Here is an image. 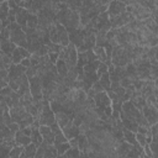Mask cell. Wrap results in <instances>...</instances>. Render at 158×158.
<instances>
[{"instance_id": "cell-1", "label": "cell", "mask_w": 158, "mask_h": 158, "mask_svg": "<svg viewBox=\"0 0 158 158\" xmlns=\"http://www.w3.org/2000/svg\"><path fill=\"white\" fill-rule=\"evenodd\" d=\"M9 28H10V41L14 44H16L17 47L26 48V46H27V43H26V35L22 31L21 26L17 25L16 22H12V23L9 25Z\"/></svg>"}, {"instance_id": "cell-2", "label": "cell", "mask_w": 158, "mask_h": 158, "mask_svg": "<svg viewBox=\"0 0 158 158\" xmlns=\"http://www.w3.org/2000/svg\"><path fill=\"white\" fill-rule=\"evenodd\" d=\"M58 59H63L69 68H73L77 65V60H78V52H77V48L69 43L67 47H64L62 49V52L58 54Z\"/></svg>"}, {"instance_id": "cell-3", "label": "cell", "mask_w": 158, "mask_h": 158, "mask_svg": "<svg viewBox=\"0 0 158 158\" xmlns=\"http://www.w3.org/2000/svg\"><path fill=\"white\" fill-rule=\"evenodd\" d=\"M38 122H40V126H51V125H53L56 122L54 114L51 110V106H49V101L48 100H44L43 99V110L38 115Z\"/></svg>"}, {"instance_id": "cell-4", "label": "cell", "mask_w": 158, "mask_h": 158, "mask_svg": "<svg viewBox=\"0 0 158 158\" xmlns=\"http://www.w3.org/2000/svg\"><path fill=\"white\" fill-rule=\"evenodd\" d=\"M58 153L57 149L53 144H48L44 141H42V143L37 147L35 158H57Z\"/></svg>"}, {"instance_id": "cell-5", "label": "cell", "mask_w": 158, "mask_h": 158, "mask_svg": "<svg viewBox=\"0 0 158 158\" xmlns=\"http://www.w3.org/2000/svg\"><path fill=\"white\" fill-rule=\"evenodd\" d=\"M141 114L143 115V117L147 120L149 127L154 123H157L158 121V112H157V107H154L149 101H146V106L142 107Z\"/></svg>"}, {"instance_id": "cell-6", "label": "cell", "mask_w": 158, "mask_h": 158, "mask_svg": "<svg viewBox=\"0 0 158 158\" xmlns=\"http://www.w3.org/2000/svg\"><path fill=\"white\" fill-rule=\"evenodd\" d=\"M30 83V93L32 95L33 100H42V84H41V78L38 75H35L28 79Z\"/></svg>"}, {"instance_id": "cell-7", "label": "cell", "mask_w": 158, "mask_h": 158, "mask_svg": "<svg viewBox=\"0 0 158 158\" xmlns=\"http://www.w3.org/2000/svg\"><path fill=\"white\" fill-rule=\"evenodd\" d=\"M68 36H69V43H72L75 48H79L84 43L85 30H84V27H79L75 31H73L72 33H69Z\"/></svg>"}, {"instance_id": "cell-8", "label": "cell", "mask_w": 158, "mask_h": 158, "mask_svg": "<svg viewBox=\"0 0 158 158\" xmlns=\"http://www.w3.org/2000/svg\"><path fill=\"white\" fill-rule=\"evenodd\" d=\"M125 11H126V5L123 4V1H110L109 2V6H107L109 17L118 16Z\"/></svg>"}, {"instance_id": "cell-9", "label": "cell", "mask_w": 158, "mask_h": 158, "mask_svg": "<svg viewBox=\"0 0 158 158\" xmlns=\"http://www.w3.org/2000/svg\"><path fill=\"white\" fill-rule=\"evenodd\" d=\"M9 112H10V116L12 118V122H15V123H20L23 118L30 116V114L22 106H16V107L9 109Z\"/></svg>"}, {"instance_id": "cell-10", "label": "cell", "mask_w": 158, "mask_h": 158, "mask_svg": "<svg viewBox=\"0 0 158 158\" xmlns=\"http://www.w3.org/2000/svg\"><path fill=\"white\" fill-rule=\"evenodd\" d=\"M94 102H95V107H100V109H105L107 106H111V100L109 99L106 91L96 93L94 96Z\"/></svg>"}, {"instance_id": "cell-11", "label": "cell", "mask_w": 158, "mask_h": 158, "mask_svg": "<svg viewBox=\"0 0 158 158\" xmlns=\"http://www.w3.org/2000/svg\"><path fill=\"white\" fill-rule=\"evenodd\" d=\"M62 132H63V135L65 136V138H67L68 141L72 139V138H75V137H78V136L80 135L79 127L73 126V122H72V121H69V122L62 128Z\"/></svg>"}, {"instance_id": "cell-12", "label": "cell", "mask_w": 158, "mask_h": 158, "mask_svg": "<svg viewBox=\"0 0 158 158\" xmlns=\"http://www.w3.org/2000/svg\"><path fill=\"white\" fill-rule=\"evenodd\" d=\"M54 26H56V30H57V33H58V37H59V42H60V46L63 47H67L69 44V36H68V32L65 31V28L58 23V22H54Z\"/></svg>"}, {"instance_id": "cell-13", "label": "cell", "mask_w": 158, "mask_h": 158, "mask_svg": "<svg viewBox=\"0 0 158 158\" xmlns=\"http://www.w3.org/2000/svg\"><path fill=\"white\" fill-rule=\"evenodd\" d=\"M27 17H28V11L21 7H17L16 10V23L21 26V28L27 26Z\"/></svg>"}, {"instance_id": "cell-14", "label": "cell", "mask_w": 158, "mask_h": 158, "mask_svg": "<svg viewBox=\"0 0 158 158\" xmlns=\"http://www.w3.org/2000/svg\"><path fill=\"white\" fill-rule=\"evenodd\" d=\"M131 144L130 143H127V142H122V143H120L116 148H115V152H116V154H117V157L118 158H126L127 157V153L130 152V149H131Z\"/></svg>"}, {"instance_id": "cell-15", "label": "cell", "mask_w": 158, "mask_h": 158, "mask_svg": "<svg viewBox=\"0 0 158 158\" xmlns=\"http://www.w3.org/2000/svg\"><path fill=\"white\" fill-rule=\"evenodd\" d=\"M16 44H14L10 40H7V41H2V42H0V48H1V52L4 53V54H7V56H12V53H14V51L16 49Z\"/></svg>"}, {"instance_id": "cell-16", "label": "cell", "mask_w": 158, "mask_h": 158, "mask_svg": "<svg viewBox=\"0 0 158 158\" xmlns=\"http://www.w3.org/2000/svg\"><path fill=\"white\" fill-rule=\"evenodd\" d=\"M15 143H16L17 146H22V147H25V146H27V144L31 143V137L25 136V135L19 130V131L15 133Z\"/></svg>"}, {"instance_id": "cell-17", "label": "cell", "mask_w": 158, "mask_h": 158, "mask_svg": "<svg viewBox=\"0 0 158 158\" xmlns=\"http://www.w3.org/2000/svg\"><path fill=\"white\" fill-rule=\"evenodd\" d=\"M54 118H56V123L60 127V130H62L69 121H72V118L69 117V115H67V114H64V112L54 114Z\"/></svg>"}, {"instance_id": "cell-18", "label": "cell", "mask_w": 158, "mask_h": 158, "mask_svg": "<svg viewBox=\"0 0 158 158\" xmlns=\"http://www.w3.org/2000/svg\"><path fill=\"white\" fill-rule=\"evenodd\" d=\"M77 139H78V149H79L80 152H86V151L90 149L88 138H86L83 133H80V135L77 137Z\"/></svg>"}, {"instance_id": "cell-19", "label": "cell", "mask_w": 158, "mask_h": 158, "mask_svg": "<svg viewBox=\"0 0 158 158\" xmlns=\"http://www.w3.org/2000/svg\"><path fill=\"white\" fill-rule=\"evenodd\" d=\"M54 65H56V68H57L58 75H60L62 78H65L67 74H68V67H67L65 62H64L63 59H58Z\"/></svg>"}, {"instance_id": "cell-20", "label": "cell", "mask_w": 158, "mask_h": 158, "mask_svg": "<svg viewBox=\"0 0 158 158\" xmlns=\"http://www.w3.org/2000/svg\"><path fill=\"white\" fill-rule=\"evenodd\" d=\"M122 135H123V141H125V142L130 143L131 146L137 144V141H136V133H133V132H131V131L123 128V130H122Z\"/></svg>"}, {"instance_id": "cell-21", "label": "cell", "mask_w": 158, "mask_h": 158, "mask_svg": "<svg viewBox=\"0 0 158 158\" xmlns=\"http://www.w3.org/2000/svg\"><path fill=\"white\" fill-rule=\"evenodd\" d=\"M44 2L46 1H42V0H32V5L28 10V14H32V15H37V12L44 6Z\"/></svg>"}, {"instance_id": "cell-22", "label": "cell", "mask_w": 158, "mask_h": 158, "mask_svg": "<svg viewBox=\"0 0 158 158\" xmlns=\"http://www.w3.org/2000/svg\"><path fill=\"white\" fill-rule=\"evenodd\" d=\"M93 51H94V53H95V56H96V58H98V60L100 63H105L107 60V57H106V53H105V49L104 48H101V47H94Z\"/></svg>"}, {"instance_id": "cell-23", "label": "cell", "mask_w": 158, "mask_h": 158, "mask_svg": "<svg viewBox=\"0 0 158 158\" xmlns=\"http://www.w3.org/2000/svg\"><path fill=\"white\" fill-rule=\"evenodd\" d=\"M125 70H126V75H127V78H130L132 81H133L135 79H137L136 67H135L132 63H128V64L125 67Z\"/></svg>"}, {"instance_id": "cell-24", "label": "cell", "mask_w": 158, "mask_h": 158, "mask_svg": "<svg viewBox=\"0 0 158 158\" xmlns=\"http://www.w3.org/2000/svg\"><path fill=\"white\" fill-rule=\"evenodd\" d=\"M43 138H42V135L40 133L38 128L37 130H32V133H31V143H33L35 146H40L42 143Z\"/></svg>"}, {"instance_id": "cell-25", "label": "cell", "mask_w": 158, "mask_h": 158, "mask_svg": "<svg viewBox=\"0 0 158 158\" xmlns=\"http://www.w3.org/2000/svg\"><path fill=\"white\" fill-rule=\"evenodd\" d=\"M36 151H37V146H35L33 143H30V144H27V146L23 147V153L28 158H35Z\"/></svg>"}, {"instance_id": "cell-26", "label": "cell", "mask_w": 158, "mask_h": 158, "mask_svg": "<svg viewBox=\"0 0 158 158\" xmlns=\"http://www.w3.org/2000/svg\"><path fill=\"white\" fill-rule=\"evenodd\" d=\"M99 83L101 84V86L104 88L105 91H109V90H110V78H109V73L102 74V75L99 78Z\"/></svg>"}, {"instance_id": "cell-27", "label": "cell", "mask_w": 158, "mask_h": 158, "mask_svg": "<svg viewBox=\"0 0 158 158\" xmlns=\"http://www.w3.org/2000/svg\"><path fill=\"white\" fill-rule=\"evenodd\" d=\"M130 101L132 102V105L137 109V110H142L143 106H146V99H143L142 96H138V98H135V99H130Z\"/></svg>"}, {"instance_id": "cell-28", "label": "cell", "mask_w": 158, "mask_h": 158, "mask_svg": "<svg viewBox=\"0 0 158 158\" xmlns=\"http://www.w3.org/2000/svg\"><path fill=\"white\" fill-rule=\"evenodd\" d=\"M63 48H64L63 46H60V44H56V43H52V42H49V43L47 44L48 53H57V54H59V53L62 52Z\"/></svg>"}, {"instance_id": "cell-29", "label": "cell", "mask_w": 158, "mask_h": 158, "mask_svg": "<svg viewBox=\"0 0 158 158\" xmlns=\"http://www.w3.org/2000/svg\"><path fill=\"white\" fill-rule=\"evenodd\" d=\"M23 152V147L22 146H15V147H12L11 148V151H10V153H9V157L10 158H20V154Z\"/></svg>"}, {"instance_id": "cell-30", "label": "cell", "mask_w": 158, "mask_h": 158, "mask_svg": "<svg viewBox=\"0 0 158 158\" xmlns=\"http://www.w3.org/2000/svg\"><path fill=\"white\" fill-rule=\"evenodd\" d=\"M37 25H38L37 15L28 14V17H27V27H30V28H36Z\"/></svg>"}, {"instance_id": "cell-31", "label": "cell", "mask_w": 158, "mask_h": 158, "mask_svg": "<svg viewBox=\"0 0 158 158\" xmlns=\"http://www.w3.org/2000/svg\"><path fill=\"white\" fill-rule=\"evenodd\" d=\"M54 147H56V149H57V153H58V156H60V154H64L69 148H70V146H69V142H65V143H60V144H53Z\"/></svg>"}, {"instance_id": "cell-32", "label": "cell", "mask_w": 158, "mask_h": 158, "mask_svg": "<svg viewBox=\"0 0 158 158\" xmlns=\"http://www.w3.org/2000/svg\"><path fill=\"white\" fill-rule=\"evenodd\" d=\"M11 64H12V56H7V54L2 53V65H4V68L7 70Z\"/></svg>"}, {"instance_id": "cell-33", "label": "cell", "mask_w": 158, "mask_h": 158, "mask_svg": "<svg viewBox=\"0 0 158 158\" xmlns=\"http://www.w3.org/2000/svg\"><path fill=\"white\" fill-rule=\"evenodd\" d=\"M7 40H10V28H9V26L7 27H4L0 31V42L7 41Z\"/></svg>"}, {"instance_id": "cell-34", "label": "cell", "mask_w": 158, "mask_h": 158, "mask_svg": "<svg viewBox=\"0 0 158 158\" xmlns=\"http://www.w3.org/2000/svg\"><path fill=\"white\" fill-rule=\"evenodd\" d=\"M64 154H65L68 158H79L80 151H79L78 148H69Z\"/></svg>"}, {"instance_id": "cell-35", "label": "cell", "mask_w": 158, "mask_h": 158, "mask_svg": "<svg viewBox=\"0 0 158 158\" xmlns=\"http://www.w3.org/2000/svg\"><path fill=\"white\" fill-rule=\"evenodd\" d=\"M22 59H23V58H22V56L20 54L19 48L16 47V49H15L14 53H12V63H14V64H20Z\"/></svg>"}, {"instance_id": "cell-36", "label": "cell", "mask_w": 158, "mask_h": 158, "mask_svg": "<svg viewBox=\"0 0 158 158\" xmlns=\"http://www.w3.org/2000/svg\"><path fill=\"white\" fill-rule=\"evenodd\" d=\"M65 142H68V139L65 138L63 132H59L58 135L54 136V143L53 144H60V143H65Z\"/></svg>"}, {"instance_id": "cell-37", "label": "cell", "mask_w": 158, "mask_h": 158, "mask_svg": "<svg viewBox=\"0 0 158 158\" xmlns=\"http://www.w3.org/2000/svg\"><path fill=\"white\" fill-rule=\"evenodd\" d=\"M42 138H43V141H44L46 143H48V144H53V143H54V133H53L52 131H51L49 133L43 135Z\"/></svg>"}, {"instance_id": "cell-38", "label": "cell", "mask_w": 158, "mask_h": 158, "mask_svg": "<svg viewBox=\"0 0 158 158\" xmlns=\"http://www.w3.org/2000/svg\"><path fill=\"white\" fill-rule=\"evenodd\" d=\"M25 75L27 77V79H30V78L37 75V65H36V67H28V68L26 69Z\"/></svg>"}, {"instance_id": "cell-39", "label": "cell", "mask_w": 158, "mask_h": 158, "mask_svg": "<svg viewBox=\"0 0 158 158\" xmlns=\"http://www.w3.org/2000/svg\"><path fill=\"white\" fill-rule=\"evenodd\" d=\"M2 120H4V125L5 126H9L10 123H12V118L10 116V112H9V109H6L4 111V115H2Z\"/></svg>"}, {"instance_id": "cell-40", "label": "cell", "mask_w": 158, "mask_h": 158, "mask_svg": "<svg viewBox=\"0 0 158 158\" xmlns=\"http://www.w3.org/2000/svg\"><path fill=\"white\" fill-rule=\"evenodd\" d=\"M115 73L118 75L120 80L127 77V75H126V70H125V67H115Z\"/></svg>"}, {"instance_id": "cell-41", "label": "cell", "mask_w": 158, "mask_h": 158, "mask_svg": "<svg viewBox=\"0 0 158 158\" xmlns=\"http://www.w3.org/2000/svg\"><path fill=\"white\" fill-rule=\"evenodd\" d=\"M105 73H107V65L105 64V63H100L99 64V68H98V70H96V74H98V77L100 78L102 74H105Z\"/></svg>"}, {"instance_id": "cell-42", "label": "cell", "mask_w": 158, "mask_h": 158, "mask_svg": "<svg viewBox=\"0 0 158 158\" xmlns=\"http://www.w3.org/2000/svg\"><path fill=\"white\" fill-rule=\"evenodd\" d=\"M139 154H142L141 152H138L133 146L131 147V149H130V152L127 153V157L126 158H138L139 157Z\"/></svg>"}, {"instance_id": "cell-43", "label": "cell", "mask_w": 158, "mask_h": 158, "mask_svg": "<svg viewBox=\"0 0 158 158\" xmlns=\"http://www.w3.org/2000/svg\"><path fill=\"white\" fill-rule=\"evenodd\" d=\"M136 141H137V143H138L141 147H143L144 144H147V143H146V136H144V135L136 133Z\"/></svg>"}, {"instance_id": "cell-44", "label": "cell", "mask_w": 158, "mask_h": 158, "mask_svg": "<svg viewBox=\"0 0 158 158\" xmlns=\"http://www.w3.org/2000/svg\"><path fill=\"white\" fill-rule=\"evenodd\" d=\"M30 62H31V67H36V65H38V63H40V57H38L37 54H31Z\"/></svg>"}, {"instance_id": "cell-45", "label": "cell", "mask_w": 158, "mask_h": 158, "mask_svg": "<svg viewBox=\"0 0 158 158\" xmlns=\"http://www.w3.org/2000/svg\"><path fill=\"white\" fill-rule=\"evenodd\" d=\"M91 89H93L95 93H101V91H105V90H104V88L101 86V84L99 83V80H98V81H95V83L91 85Z\"/></svg>"}, {"instance_id": "cell-46", "label": "cell", "mask_w": 158, "mask_h": 158, "mask_svg": "<svg viewBox=\"0 0 158 158\" xmlns=\"http://www.w3.org/2000/svg\"><path fill=\"white\" fill-rule=\"evenodd\" d=\"M131 84H132V80H131L130 78H127V77L120 80V85H121L122 88H125V89H126L128 85H131Z\"/></svg>"}, {"instance_id": "cell-47", "label": "cell", "mask_w": 158, "mask_h": 158, "mask_svg": "<svg viewBox=\"0 0 158 158\" xmlns=\"http://www.w3.org/2000/svg\"><path fill=\"white\" fill-rule=\"evenodd\" d=\"M147 57H148V59L157 57V47H149V49L147 52Z\"/></svg>"}, {"instance_id": "cell-48", "label": "cell", "mask_w": 158, "mask_h": 158, "mask_svg": "<svg viewBox=\"0 0 158 158\" xmlns=\"http://www.w3.org/2000/svg\"><path fill=\"white\" fill-rule=\"evenodd\" d=\"M11 93H12V90H11V88H10L9 85L0 90V95H1V96H4V98H5V96H9Z\"/></svg>"}, {"instance_id": "cell-49", "label": "cell", "mask_w": 158, "mask_h": 158, "mask_svg": "<svg viewBox=\"0 0 158 158\" xmlns=\"http://www.w3.org/2000/svg\"><path fill=\"white\" fill-rule=\"evenodd\" d=\"M49 128H51V131H52V132L54 133V136H56V135H58L59 132H62L60 127H59V126H58V125H57L56 122H54L53 125H51V126H49Z\"/></svg>"}, {"instance_id": "cell-50", "label": "cell", "mask_w": 158, "mask_h": 158, "mask_svg": "<svg viewBox=\"0 0 158 158\" xmlns=\"http://www.w3.org/2000/svg\"><path fill=\"white\" fill-rule=\"evenodd\" d=\"M149 131H151V133H152V137L158 136V125H157V123L152 125V126L149 127Z\"/></svg>"}, {"instance_id": "cell-51", "label": "cell", "mask_w": 158, "mask_h": 158, "mask_svg": "<svg viewBox=\"0 0 158 158\" xmlns=\"http://www.w3.org/2000/svg\"><path fill=\"white\" fill-rule=\"evenodd\" d=\"M48 58H49V62L52 64H56V62L58 60V54L57 53H48Z\"/></svg>"}, {"instance_id": "cell-52", "label": "cell", "mask_w": 158, "mask_h": 158, "mask_svg": "<svg viewBox=\"0 0 158 158\" xmlns=\"http://www.w3.org/2000/svg\"><path fill=\"white\" fill-rule=\"evenodd\" d=\"M38 131H40V133L43 136V135H46V133H49V132H51V128H49V126H40Z\"/></svg>"}, {"instance_id": "cell-53", "label": "cell", "mask_w": 158, "mask_h": 158, "mask_svg": "<svg viewBox=\"0 0 158 158\" xmlns=\"http://www.w3.org/2000/svg\"><path fill=\"white\" fill-rule=\"evenodd\" d=\"M9 128H10V131L11 132H14V133H16L19 130H20V127H19V125L17 123H15V122H12V123H10L9 126H7Z\"/></svg>"}, {"instance_id": "cell-54", "label": "cell", "mask_w": 158, "mask_h": 158, "mask_svg": "<svg viewBox=\"0 0 158 158\" xmlns=\"http://www.w3.org/2000/svg\"><path fill=\"white\" fill-rule=\"evenodd\" d=\"M148 128H149V127L138 126V128H137V132H136V133H141V135H144V136H146V133L148 132Z\"/></svg>"}, {"instance_id": "cell-55", "label": "cell", "mask_w": 158, "mask_h": 158, "mask_svg": "<svg viewBox=\"0 0 158 158\" xmlns=\"http://www.w3.org/2000/svg\"><path fill=\"white\" fill-rule=\"evenodd\" d=\"M7 5H9V9H10V10H16V9L19 7L17 2H16V1H14V0L7 1Z\"/></svg>"}, {"instance_id": "cell-56", "label": "cell", "mask_w": 158, "mask_h": 158, "mask_svg": "<svg viewBox=\"0 0 158 158\" xmlns=\"http://www.w3.org/2000/svg\"><path fill=\"white\" fill-rule=\"evenodd\" d=\"M25 136H28V137H31V133H32V130H31V127L28 126V127H25V128H22V130H20Z\"/></svg>"}, {"instance_id": "cell-57", "label": "cell", "mask_w": 158, "mask_h": 158, "mask_svg": "<svg viewBox=\"0 0 158 158\" xmlns=\"http://www.w3.org/2000/svg\"><path fill=\"white\" fill-rule=\"evenodd\" d=\"M20 64H21V65H23L25 68H28V67H31V62H30V58H25V59H22Z\"/></svg>"}, {"instance_id": "cell-58", "label": "cell", "mask_w": 158, "mask_h": 158, "mask_svg": "<svg viewBox=\"0 0 158 158\" xmlns=\"http://www.w3.org/2000/svg\"><path fill=\"white\" fill-rule=\"evenodd\" d=\"M7 85H9V83H7L6 80H0V90L4 89V88L7 86Z\"/></svg>"}, {"instance_id": "cell-59", "label": "cell", "mask_w": 158, "mask_h": 158, "mask_svg": "<svg viewBox=\"0 0 158 158\" xmlns=\"http://www.w3.org/2000/svg\"><path fill=\"white\" fill-rule=\"evenodd\" d=\"M2 101H4V98L0 95V105H1V102H2Z\"/></svg>"}, {"instance_id": "cell-60", "label": "cell", "mask_w": 158, "mask_h": 158, "mask_svg": "<svg viewBox=\"0 0 158 158\" xmlns=\"http://www.w3.org/2000/svg\"><path fill=\"white\" fill-rule=\"evenodd\" d=\"M1 53H2V52H1V48H0V54H1Z\"/></svg>"}, {"instance_id": "cell-61", "label": "cell", "mask_w": 158, "mask_h": 158, "mask_svg": "<svg viewBox=\"0 0 158 158\" xmlns=\"http://www.w3.org/2000/svg\"><path fill=\"white\" fill-rule=\"evenodd\" d=\"M7 158H10V157H7Z\"/></svg>"}]
</instances>
